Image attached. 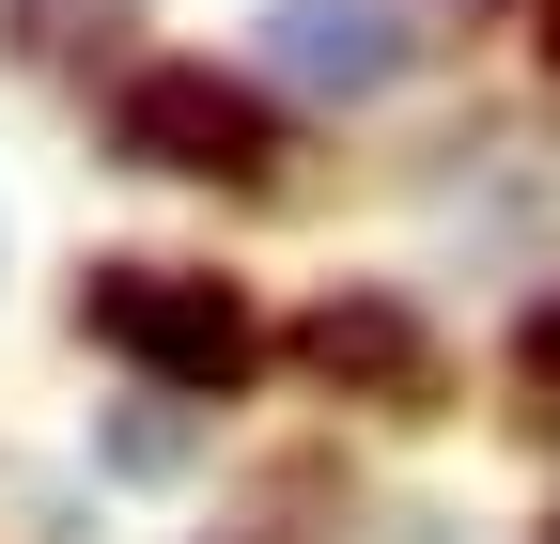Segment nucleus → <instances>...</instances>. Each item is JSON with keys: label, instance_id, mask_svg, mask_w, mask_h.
Masks as SVG:
<instances>
[{"label": "nucleus", "instance_id": "1", "mask_svg": "<svg viewBox=\"0 0 560 544\" xmlns=\"http://www.w3.org/2000/svg\"><path fill=\"white\" fill-rule=\"evenodd\" d=\"M94 343L109 358H140L156 389H187V404H219L249 358H265V327H249V296L234 281H187V264H94Z\"/></svg>", "mask_w": 560, "mask_h": 544}, {"label": "nucleus", "instance_id": "2", "mask_svg": "<svg viewBox=\"0 0 560 544\" xmlns=\"http://www.w3.org/2000/svg\"><path fill=\"white\" fill-rule=\"evenodd\" d=\"M109 141H125L140 172L249 187V172L280 156V125H265V94H249V79H219V62H140V79H125V109H109Z\"/></svg>", "mask_w": 560, "mask_h": 544}, {"label": "nucleus", "instance_id": "3", "mask_svg": "<svg viewBox=\"0 0 560 544\" xmlns=\"http://www.w3.org/2000/svg\"><path fill=\"white\" fill-rule=\"evenodd\" d=\"M265 62L296 94H389L405 79V32L374 16V0H265Z\"/></svg>", "mask_w": 560, "mask_h": 544}, {"label": "nucleus", "instance_id": "4", "mask_svg": "<svg viewBox=\"0 0 560 544\" xmlns=\"http://www.w3.org/2000/svg\"><path fill=\"white\" fill-rule=\"evenodd\" d=\"M296 358H312L327 389H374V404H405L420 374H436V343H420L405 296H327V311L296 327Z\"/></svg>", "mask_w": 560, "mask_h": 544}, {"label": "nucleus", "instance_id": "5", "mask_svg": "<svg viewBox=\"0 0 560 544\" xmlns=\"http://www.w3.org/2000/svg\"><path fill=\"white\" fill-rule=\"evenodd\" d=\"M529 374H545V389H560V311H529Z\"/></svg>", "mask_w": 560, "mask_h": 544}, {"label": "nucleus", "instance_id": "6", "mask_svg": "<svg viewBox=\"0 0 560 544\" xmlns=\"http://www.w3.org/2000/svg\"><path fill=\"white\" fill-rule=\"evenodd\" d=\"M545 62H560V0H545Z\"/></svg>", "mask_w": 560, "mask_h": 544}]
</instances>
